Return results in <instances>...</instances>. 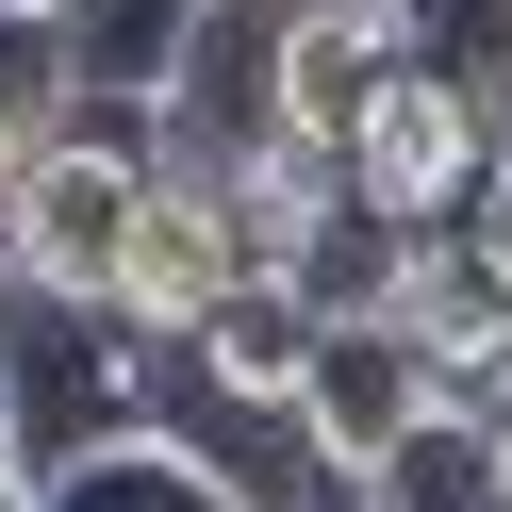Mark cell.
Instances as JSON below:
<instances>
[{
	"mask_svg": "<svg viewBox=\"0 0 512 512\" xmlns=\"http://www.w3.org/2000/svg\"><path fill=\"white\" fill-rule=\"evenodd\" d=\"M331 149H347V199H364L380 232H446V215L479 199V166H496V116H479L430 50H397V67H380V100L347 116Z\"/></svg>",
	"mask_w": 512,
	"mask_h": 512,
	"instance_id": "obj_1",
	"label": "cell"
},
{
	"mask_svg": "<svg viewBox=\"0 0 512 512\" xmlns=\"http://www.w3.org/2000/svg\"><path fill=\"white\" fill-rule=\"evenodd\" d=\"M364 314H397L463 413H496V397H512V281L463 248V215H446V232H397V248H380V298H364Z\"/></svg>",
	"mask_w": 512,
	"mask_h": 512,
	"instance_id": "obj_2",
	"label": "cell"
},
{
	"mask_svg": "<svg viewBox=\"0 0 512 512\" xmlns=\"http://www.w3.org/2000/svg\"><path fill=\"white\" fill-rule=\"evenodd\" d=\"M232 281H248V232H232V199H215V166H166L149 215H133V248H116V331H133V347H182Z\"/></svg>",
	"mask_w": 512,
	"mask_h": 512,
	"instance_id": "obj_3",
	"label": "cell"
},
{
	"mask_svg": "<svg viewBox=\"0 0 512 512\" xmlns=\"http://www.w3.org/2000/svg\"><path fill=\"white\" fill-rule=\"evenodd\" d=\"M182 364H199V397H215V413H298V397H314V364H331V298H314L298 265H248L232 298L182 331Z\"/></svg>",
	"mask_w": 512,
	"mask_h": 512,
	"instance_id": "obj_4",
	"label": "cell"
},
{
	"mask_svg": "<svg viewBox=\"0 0 512 512\" xmlns=\"http://www.w3.org/2000/svg\"><path fill=\"white\" fill-rule=\"evenodd\" d=\"M413 413H446L430 347H413L397 314H331V364H314V397H298V446H314V479H364L380 446L413 430Z\"/></svg>",
	"mask_w": 512,
	"mask_h": 512,
	"instance_id": "obj_5",
	"label": "cell"
},
{
	"mask_svg": "<svg viewBox=\"0 0 512 512\" xmlns=\"http://www.w3.org/2000/svg\"><path fill=\"white\" fill-rule=\"evenodd\" d=\"M34 512H265L215 446H182V430H149V413H116V430H83L67 463L34 479Z\"/></svg>",
	"mask_w": 512,
	"mask_h": 512,
	"instance_id": "obj_6",
	"label": "cell"
},
{
	"mask_svg": "<svg viewBox=\"0 0 512 512\" xmlns=\"http://www.w3.org/2000/svg\"><path fill=\"white\" fill-rule=\"evenodd\" d=\"M347 512H496V446H479V413H463V397L413 413V430L347 479Z\"/></svg>",
	"mask_w": 512,
	"mask_h": 512,
	"instance_id": "obj_7",
	"label": "cell"
},
{
	"mask_svg": "<svg viewBox=\"0 0 512 512\" xmlns=\"http://www.w3.org/2000/svg\"><path fill=\"white\" fill-rule=\"evenodd\" d=\"M413 50H430V67L512 133V0H413Z\"/></svg>",
	"mask_w": 512,
	"mask_h": 512,
	"instance_id": "obj_8",
	"label": "cell"
},
{
	"mask_svg": "<svg viewBox=\"0 0 512 512\" xmlns=\"http://www.w3.org/2000/svg\"><path fill=\"white\" fill-rule=\"evenodd\" d=\"M463 248L512 281V133H496V166H479V199H463Z\"/></svg>",
	"mask_w": 512,
	"mask_h": 512,
	"instance_id": "obj_9",
	"label": "cell"
},
{
	"mask_svg": "<svg viewBox=\"0 0 512 512\" xmlns=\"http://www.w3.org/2000/svg\"><path fill=\"white\" fill-rule=\"evenodd\" d=\"M100 0H0V34H83Z\"/></svg>",
	"mask_w": 512,
	"mask_h": 512,
	"instance_id": "obj_10",
	"label": "cell"
},
{
	"mask_svg": "<svg viewBox=\"0 0 512 512\" xmlns=\"http://www.w3.org/2000/svg\"><path fill=\"white\" fill-rule=\"evenodd\" d=\"M17 182H34V116L0 100V215H17Z\"/></svg>",
	"mask_w": 512,
	"mask_h": 512,
	"instance_id": "obj_11",
	"label": "cell"
},
{
	"mask_svg": "<svg viewBox=\"0 0 512 512\" xmlns=\"http://www.w3.org/2000/svg\"><path fill=\"white\" fill-rule=\"evenodd\" d=\"M479 446H496V512H512V397H496V413H479Z\"/></svg>",
	"mask_w": 512,
	"mask_h": 512,
	"instance_id": "obj_12",
	"label": "cell"
},
{
	"mask_svg": "<svg viewBox=\"0 0 512 512\" xmlns=\"http://www.w3.org/2000/svg\"><path fill=\"white\" fill-rule=\"evenodd\" d=\"M17 314H34V281H17V248H0V331H17Z\"/></svg>",
	"mask_w": 512,
	"mask_h": 512,
	"instance_id": "obj_13",
	"label": "cell"
}]
</instances>
